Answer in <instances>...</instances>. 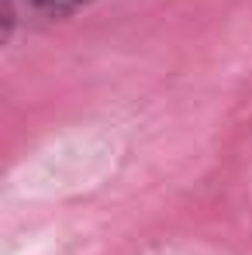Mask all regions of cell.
Segmentation results:
<instances>
[{
  "mask_svg": "<svg viewBox=\"0 0 252 255\" xmlns=\"http://www.w3.org/2000/svg\"><path fill=\"white\" fill-rule=\"evenodd\" d=\"M38 10H45V14H73V10H80V7H86L90 0H31Z\"/></svg>",
  "mask_w": 252,
  "mask_h": 255,
  "instance_id": "6da1fadb",
  "label": "cell"
}]
</instances>
